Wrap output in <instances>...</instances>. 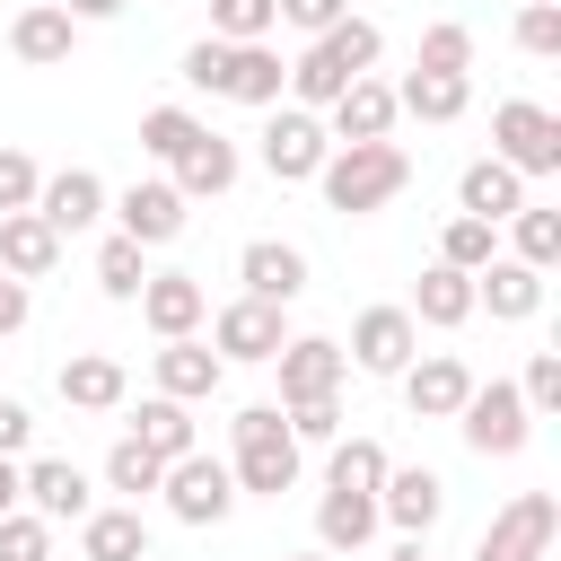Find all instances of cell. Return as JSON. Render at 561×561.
<instances>
[{"label": "cell", "mask_w": 561, "mask_h": 561, "mask_svg": "<svg viewBox=\"0 0 561 561\" xmlns=\"http://www.w3.org/2000/svg\"><path fill=\"white\" fill-rule=\"evenodd\" d=\"M316 184H324V210L368 219V210H386V202L412 184V149H403V140H342V149H324Z\"/></svg>", "instance_id": "6da1fadb"}, {"label": "cell", "mask_w": 561, "mask_h": 561, "mask_svg": "<svg viewBox=\"0 0 561 561\" xmlns=\"http://www.w3.org/2000/svg\"><path fill=\"white\" fill-rule=\"evenodd\" d=\"M377 53H386V35L368 26V18H333L324 35H307V53L289 61V96L307 105V114H324L351 79H368L377 70Z\"/></svg>", "instance_id": "7a4b0ae2"}, {"label": "cell", "mask_w": 561, "mask_h": 561, "mask_svg": "<svg viewBox=\"0 0 561 561\" xmlns=\"http://www.w3.org/2000/svg\"><path fill=\"white\" fill-rule=\"evenodd\" d=\"M298 438H289V421H280V403H245L237 421H228V473H237V491H254V500H280V491H298Z\"/></svg>", "instance_id": "3957f363"}, {"label": "cell", "mask_w": 561, "mask_h": 561, "mask_svg": "<svg viewBox=\"0 0 561 561\" xmlns=\"http://www.w3.org/2000/svg\"><path fill=\"white\" fill-rule=\"evenodd\" d=\"M158 500H167V517H175V526H228L245 491H237L228 456H202V447H184V456L158 473Z\"/></svg>", "instance_id": "277c9868"}, {"label": "cell", "mask_w": 561, "mask_h": 561, "mask_svg": "<svg viewBox=\"0 0 561 561\" xmlns=\"http://www.w3.org/2000/svg\"><path fill=\"white\" fill-rule=\"evenodd\" d=\"M491 158L517 167V175H561V114L535 105V96L491 105Z\"/></svg>", "instance_id": "5b68a950"}, {"label": "cell", "mask_w": 561, "mask_h": 561, "mask_svg": "<svg viewBox=\"0 0 561 561\" xmlns=\"http://www.w3.org/2000/svg\"><path fill=\"white\" fill-rule=\"evenodd\" d=\"M456 430H465V447L473 456H517L526 438H535V412H526V394L508 386V377H473V394L456 403Z\"/></svg>", "instance_id": "8992f818"}, {"label": "cell", "mask_w": 561, "mask_h": 561, "mask_svg": "<svg viewBox=\"0 0 561 561\" xmlns=\"http://www.w3.org/2000/svg\"><path fill=\"white\" fill-rule=\"evenodd\" d=\"M552 535H561V500H552V491H517V500L473 535V561H552Z\"/></svg>", "instance_id": "52a82bcc"}, {"label": "cell", "mask_w": 561, "mask_h": 561, "mask_svg": "<svg viewBox=\"0 0 561 561\" xmlns=\"http://www.w3.org/2000/svg\"><path fill=\"white\" fill-rule=\"evenodd\" d=\"M272 123H263V175L272 184H316V167H324V149H333V131H324V114H307V105H263Z\"/></svg>", "instance_id": "ba28073f"}, {"label": "cell", "mask_w": 561, "mask_h": 561, "mask_svg": "<svg viewBox=\"0 0 561 561\" xmlns=\"http://www.w3.org/2000/svg\"><path fill=\"white\" fill-rule=\"evenodd\" d=\"M421 351V324H412V307H359L351 316V342H342V359L359 368V377H403V359Z\"/></svg>", "instance_id": "9c48e42d"}, {"label": "cell", "mask_w": 561, "mask_h": 561, "mask_svg": "<svg viewBox=\"0 0 561 561\" xmlns=\"http://www.w3.org/2000/svg\"><path fill=\"white\" fill-rule=\"evenodd\" d=\"M280 342H289V316H280L272 298H228V307L210 316V351H219L228 368H237V359L254 368V359H272Z\"/></svg>", "instance_id": "30bf717a"}, {"label": "cell", "mask_w": 561, "mask_h": 561, "mask_svg": "<svg viewBox=\"0 0 561 561\" xmlns=\"http://www.w3.org/2000/svg\"><path fill=\"white\" fill-rule=\"evenodd\" d=\"M18 508H35L44 526H79L96 508V491L70 456H35V465H18Z\"/></svg>", "instance_id": "8fae6325"}, {"label": "cell", "mask_w": 561, "mask_h": 561, "mask_svg": "<svg viewBox=\"0 0 561 561\" xmlns=\"http://www.w3.org/2000/svg\"><path fill=\"white\" fill-rule=\"evenodd\" d=\"M272 368H280V403L342 394V377H351V359H342V342H333V333H289V342L272 351Z\"/></svg>", "instance_id": "7c38bea8"}, {"label": "cell", "mask_w": 561, "mask_h": 561, "mask_svg": "<svg viewBox=\"0 0 561 561\" xmlns=\"http://www.w3.org/2000/svg\"><path fill=\"white\" fill-rule=\"evenodd\" d=\"M114 228H123L131 245H175V237H184V193H175L167 175H140V184L114 193Z\"/></svg>", "instance_id": "4fadbf2b"}, {"label": "cell", "mask_w": 561, "mask_h": 561, "mask_svg": "<svg viewBox=\"0 0 561 561\" xmlns=\"http://www.w3.org/2000/svg\"><path fill=\"white\" fill-rule=\"evenodd\" d=\"M447 517V482L430 465H386L377 482V526H403V535H430Z\"/></svg>", "instance_id": "5bb4252c"}, {"label": "cell", "mask_w": 561, "mask_h": 561, "mask_svg": "<svg viewBox=\"0 0 561 561\" xmlns=\"http://www.w3.org/2000/svg\"><path fill=\"white\" fill-rule=\"evenodd\" d=\"M167 167H175L167 184H175L184 202H219V193L237 184V167H245V158H237V140H228V131H210V123H202V131H193V140H184Z\"/></svg>", "instance_id": "9a60e30c"}, {"label": "cell", "mask_w": 561, "mask_h": 561, "mask_svg": "<svg viewBox=\"0 0 561 561\" xmlns=\"http://www.w3.org/2000/svg\"><path fill=\"white\" fill-rule=\"evenodd\" d=\"M131 307H140V324H149L158 342H175V333H202V316H210V289H202L193 272H149Z\"/></svg>", "instance_id": "2e32d148"}, {"label": "cell", "mask_w": 561, "mask_h": 561, "mask_svg": "<svg viewBox=\"0 0 561 561\" xmlns=\"http://www.w3.org/2000/svg\"><path fill=\"white\" fill-rule=\"evenodd\" d=\"M149 377H158V394H175V403H210V394H219V377H228V359H219L210 342L175 333V342H158Z\"/></svg>", "instance_id": "e0dca14e"}, {"label": "cell", "mask_w": 561, "mask_h": 561, "mask_svg": "<svg viewBox=\"0 0 561 561\" xmlns=\"http://www.w3.org/2000/svg\"><path fill=\"white\" fill-rule=\"evenodd\" d=\"M465 394H473V368H465L456 351H430V359L412 351V359H403V403H412L421 421H456Z\"/></svg>", "instance_id": "ac0fdd59"}, {"label": "cell", "mask_w": 561, "mask_h": 561, "mask_svg": "<svg viewBox=\"0 0 561 561\" xmlns=\"http://www.w3.org/2000/svg\"><path fill=\"white\" fill-rule=\"evenodd\" d=\"M70 44H79V18H70L61 0H35V9H18V18H9V53H18L26 70H61V61H70Z\"/></svg>", "instance_id": "d6986e66"}, {"label": "cell", "mask_w": 561, "mask_h": 561, "mask_svg": "<svg viewBox=\"0 0 561 561\" xmlns=\"http://www.w3.org/2000/svg\"><path fill=\"white\" fill-rule=\"evenodd\" d=\"M324 131H333V149L342 140H394V88L368 70V79H351L333 105H324Z\"/></svg>", "instance_id": "ffe728a7"}, {"label": "cell", "mask_w": 561, "mask_h": 561, "mask_svg": "<svg viewBox=\"0 0 561 561\" xmlns=\"http://www.w3.org/2000/svg\"><path fill=\"white\" fill-rule=\"evenodd\" d=\"M35 219H44L53 237H79V228H96V219H105V184H96L88 167H61V175H44V184H35Z\"/></svg>", "instance_id": "44dd1931"}, {"label": "cell", "mask_w": 561, "mask_h": 561, "mask_svg": "<svg viewBox=\"0 0 561 561\" xmlns=\"http://www.w3.org/2000/svg\"><path fill=\"white\" fill-rule=\"evenodd\" d=\"M473 307H491V324H526V316L543 307V272L517 263V254H491V263L473 272Z\"/></svg>", "instance_id": "7402d4cb"}, {"label": "cell", "mask_w": 561, "mask_h": 561, "mask_svg": "<svg viewBox=\"0 0 561 561\" xmlns=\"http://www.w3.org/2000/svg\"><path fill=\"white\" fill-rule=\"evenodd\" d=\"M237 280H245V298L289 307V298H307V254H298V245H280V237H254V245L237 254Z\"/></svg>", "instance_id": "603a6c76"}, {"label": "cell", "mask_w": 561, "mask_h": 561, "mask_svg": "<svg viewBox=\"0 0 561 561\" xmlns=\"http://www.w3.org/2000/svg\"><path fill=\"white\" fill-rule=\"evenodd\" d=\"M53 386H61V403H70V412H123V394H131V377H123V359H114V351H70Z\"/></svg>", "instance_id": "cb8c5ba5"}, {"label": "cell", "mask_w": 561, "mask_h": 561, "mask_svg": "<svg viewBox=\"0 0 561 561\" xmlns=\"http://www.w3.org/2000/svg\"><path fill=\"white\" fill-rule=\"evenodd\" d=\"M79 561H149V517L123 500V508H88L79 517Z\"/></svg>", "instance_id": "d4e9b609"}, {"label": "cell", "mask_w": 561, "mask_h": 561, "mask_svg": "<svg viewBox=\"0 0 561 561\" xmlns=\"http://www.w3.org/2000/svg\"><path fill=\"white\" fill-rule=\"evenodd\" d=\"M280 88H289V61H280L272 44H228L219 96H237V105H280Z\"/></svg>", "instance_id": "484cf974"}, {"label": "cell", "mask_w": 561, "mask_h": 561, "mask_svg": "<svg viewBox=\"0 0 561 561\" xmlns=\"http://www.w3.org/2000/svg\"><path fill=\"white\" fill-rule=\"evenodd\" d=\"M517 202H526V175L500 167V158H473V167L456 175V210H465V219H491V228H500Z\"/></svg>", "instance_id": "4316f807"}, {"label": "cell", "mask_w": 561, "mask_h": 561, "mask_svg": "<svg viewBox=\"0 0 561 561\" xmlns=\"http://www.w3.org/2000/svg\"><path fill=\"white\" fill-rule=\"evenodd\" d=\"M473 316V272H456V263H430L421 280H412V324H430V333H456Z\"/></svg>", "instance_id": "83f0119b"}, {"label": "cell", "mask_w": 561, "mask_h": 561, "mask_svg": "<svg viewBox=\"0 0 561 561\" xmlns=\"http://www.w3.org/2000/svg\"><path fill=\"white\" fill-rule=\"evenodd\" d=\"M53 263H61V237L35 210H0V272L9 280H44Z\"/></svg>", "instance_id": "f1b7e54d"}, {"label": "cell", "mask_w": 561, "mask_h": 561, "mask_svg": "<svg viewBox=\"0 0 561 561\" xmlns=\"http://www.w3.org/2000/svg\"><path fill=\"white\" fill-rule=\"evenodd\" d=\"M465 105H473V79L465 70H412L394 88V114H412V123H456Z\"/></svg>", "instance_id": "f546056e"}, {"label": "cell", "mask_w": 561, "mask_h": 561, "mask_svg": "<svg viewBox=\"0 0 561 561\" xmlns=\"http://www.w3.org/2000/svg\"><path fill=\"white\" fill-rule=\"evenodd\" d=\"M131 438H140L158 465H175L184 447H202V430H193V403H175V394H149V403L131 412Z\"/></svg>", "instance_id": "4dcf8cb0"}, {"label": "cell", "mask_w": 561, "mask_h": 561, "mask_svg": "<svg viewBox=\"0 0 561 561\" xmlns=\"http://www.w3.org/2000/svg\"><path fill=\"white\" fill-rule=\"evenodd\" d=\"M377 535V491H324L316 500V543L324 552H359Z\"/></svg>", "instance_id": "1f68e13d"}, {"label": "cell", "mask_w": 561, "mask_h": 561, "mask_svg": "<svg viewBox=\"0 0 561 561\" xmlns=\"http://www.w3.org/2000/svg\"><path fill=\"white\" fill-rule=\"evenodd\" d=\"M386 447L377 438H333V456H324V491H377L386 482Z\"/></svg>", "instance_id": "d6a6232c"}, {"label": "cell", "mask_w": 561, "mask_h": 561, "mask_svg": "<svg viewBox=\"0 0 561 561\" xmlns=\"http://www.w3.org/2000/svg\"><path fill=\"white\" fill-rule=\"evenodd\" d=\"M508 228H517V263H535V272L561 263V210H552V202H517Z\"/></svg>", "instance_id": "836d02e7"}, {"label": "cell", "mask_w": 561, "mask_h": 561, "mask_svg": "<svg viewBox=\"0 0 561 561\" xmlns=\"http://www.w3.org/2000/svg\"><path fill=\"white\" fill-rule=\"evenodd\" d=\"M140 254H149V245H131L123 228L96 245V289H105L114 307H131V298H140V280H149V263H140Z\"/></svg>", "instance_id": "e575fe53"}, {"label": "cell", "mask_w": 561, "mask_h": 561, "mask_svg": "<svg viewBox=\"0 0 561 561\" xmlns=\"http://www.w3.org/2000/svg\"><path fill=\"white\" fill-rule=\"evenodd\" d=\"M158 473H167V465H158V456H149V447H140V438H131V430H123V438H114V447H105V491H123V500H131V508H140V500H149V491H158Z\"/></svg>", "instance_id": "d590c367"}, {"label": "cell", "mask_w": 561, "mask_h": 561, "mask_svg": "<svg viewBox=\"0 0 561 561\" xmlns=\"http://www.w3.org/2000/svg\"><path fill=\"white\" fill-rule=\"evenodd\" d=\"M491 254H500V228H491V219H465V210H456V219L438 228V263H456V272H482Z\"/></svg>", "instance_id": "8d00e7d4"}, {"label": "cell", "mask_w": 561, "mask_h": 561, "mask_svg": "<svg viewBox=\"0 0 561 561\" xmlns=\"http://www.w3.org/2000/svg\"><path fill=\"white\" fill-rule=\"evenodd\" d=\"M272 26H280L272 0H210V35H219V44H263Z\"/></svg>", "instance_id": "74e56055"}, {"label": "cell", "mask_w": 561, "mask_h": 561, "mask_svg": "<svg viewBox=\"0 0 561 561\" xmlns=\"http://www.w3.org/2000/svg\"><path fill=\"white\" fill-rule=\"evenodd\" d=\"M193 131H202V114H193V105H149V114H140V149H149L158 167H167Z\"/></svg>", "instance_id": "f35d334b"}, {"label": "cell", "mask_w": 561, "mask_h": 561, "mask_svg": "<svg viewBox=\"0 0 561 561\" xmlns=\"http://www.w3.org/2000/svg\"><path fill=\"white\" fill-rule=\"evenodd\" d=\"M280 421H289V438H298V447H333V438H342V394H307V403H280Z\"/></svg>", "instance_id": "ab89813d"}, {"label": "cell", "mask_w": 561, "mask_h": 561, "mask_svg": "<svg viewBox=\"0 0 561 561\" xmlns=\"http://www.w3.org/2000/svg\"><path fill=\"white\" fill-rule=\"evenodd\" d=\"M412 70H473V26H456V18L421 26V61Z\"/></svg>", "instance_id": "60d3db41"}, {"label": "cell", "mask_w": 561, "mask_h": 561, "mask_svg": "<svg viewBox=\"0 0 561 561\" xmlns=\"http://www.w3.org/2000/svg\"><path fill=\"white\" fill-rule=\"evenodd\" d=\"M517 53L561 61V0H526V9H517Z\"/></svg>", "instance_id": "b9f144b4"}, {"label": "cell", "mask_w": 561, "mask_h": 561, "mask_svg": "<svg viewBox=\"0 0 561 561\" xmlns=\"http://www.w3.org/2000/svg\"><path fill=\"white\" fill-rule=\"evenodd\" d=\"M0 561H53V526L35 508H9L0 517Z\"/></svg>", "instance_id": "7bdbcfd3"}, {"label": "cell", "mask_w": 561, "mask_h": 561, "mask_svg": "<svg viewBox=\"0 0 561 561\" xmlns=\"http://www.w3.org/2000/svg\"><path fill=\"white\" fill-rule=\"evenodd\" d=\"M517 394H526V412H561V351H535L526 377H517Z\"/></svg>", "instance_id": "ee69618b"}, {"label": "cell", "mask_w": 561, "mask_h": 561, "mask_svg": "<svg viewBox=\"0 0 561 561\" xmlns=\"http://www.w3.org/2000/svg\"><path fill=\"white\" fill-rule=\"evenodd\" d=\"M35 184H44V167L26 149H0V210H35Z\"/></svg>", "instance_id": "f6af8a7d"}, {"label": "cell", "mask_w": 561, "mask_h": 561, "mask_svg": "<svg viewBox=\"0 0 561 561\" xmlns=\"http://www.w3.org/2000/svg\"><path fill=\"white\" fill-rule=\"evenodd\" d=\"M219 70H228V44H219V35H202V44H184V70H175V79H184V88H202V96H219Z\"/></svg>", "instance_id": "bcb514c9"}, {"label": "cell", "mask_w": 561, "mask_h": 561, "mask_svg": "<svg viewBox=\"0 0 561 561\" xmlns=\"http://www.w3.org/2000/svg\"><path fill=\"white\" fill-rule=\"evenodd\" d=\"M280 9V26H298V35H324L333 18H351V0H272Z\"/></svg>", "instance_id": "7dc6e473"}, {"label": "cell", "mask_w": 561, "mask_h": 561, "mask_svg": "<svg viewBox=\"0 0 561 561\" xmlns=\"http://www.w3.org/2000/svg\"><path fill=\"white\" fill-rule=\"evenodd\" d=\"M26 438H35V412L18 394H0V456H26Z\"/></svg>", "instance_id": "c3c4849f"}, {"label": "cell", "mask_w": 561, "mask_h": 561, "mask_svg": "<svg viewBox=\"0 0 561 561\" xmlns=\"http://www.w3.org/2000/svg\"><path fill=\"white\" fill-rule=\"evenodd\" d=\"M26 316H35V298H26V280H9V272H0V333H18Z\"/></svg>", "instance_id": "681fc988"}, {"label": "cell", "mask_w": 561, "mask_h": 561, "mask_svg": "<svg viewBox=\"0 0 561 561\" xmlns=\"http://www.w3.org/2000/svg\"><path fill=\"white\" fill-rule=\"evenodd\" d=\"M61 9H70L79 26H96V18H123V0H61Z\"/></svg>", "instance_id": "f907efd6"}, {"label": "cell", "mask_w": 561, "mask_h": 561, "mask_svg": "<svg viewBox=\"0 0 561 561\" xmlns=\"http://www.w3.org/2000/svg\"><path fill=\"white\" fill-rule=\"evenodd\" d=\"M18 508V456H0V517Z\"/></svg>", "instance_id": "816d5d0a"}, {"label": "cell", "mask_w": 561, "mask_h": 561, "mask_svg": "<svg viewBox=\"0 0 561 561\" xmlns=\"http://www.w3.org/2000/svg\"><path fill=\"white\" fill-rule=\"evenodd\" d=\"M386 561H438V552H430V535H403V543H394Z\"/></svg>", "instance_id": "f5cc1de1"}, {"label": "cell", "mask_w": 561, "mask_h": 561, "mask_svg": "<svg viewBox=\"0 0 561 561\" xmlns=\"http://www.w3.org/2000/svg\"><path fill=\"white\" fill-rule=\"evenodd\" d=\"M289 561H342V552H324V543H316V552H289Z\"/></svg>", "instance_id": "db71d44e"}]
</instances>
